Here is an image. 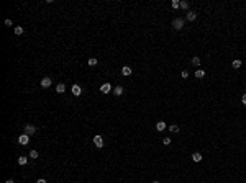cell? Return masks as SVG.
Instances as JSON below:
<instances>
[{"label": "cell", "instance_id": "obj_1", "mask_svg": "<svg viewBox=\"0 0 246 183\" xmlns=\"http://www.w3.org/2000/svg\"><path fill=\"white\" fill-rule=\"evenodd\" d=\"M172 26H174V30L180 31V30L184 28V20H182V18H174V20H172Z\"/></svg>", "mask_w": 246, "mask_h": 183}, {"label": "cell", "instance_id": "obj_2", "mask_svg": "<svg viewBox=\"0 0 246 183\" xmlns=\"http://www.w3.org/2000/svg\"><path fill=\"white\" fill-rule=\"evenodd\" d=\"M36 126H33V124H26L25 126V134H28V136H31V134H36Z\"/></svg>", "mask_w": 246, "mask_h": 183}, {"label": "cell", "instance_id": "obj_3", "mask_svg": "<svg viewBox=\"0 0 246 183\" xmlns=\"http://www.w3.org/2000/svg\"><path fill=\"white\" fill-rule=\"evenodd\" d=\"M94 144H95V147H99V149L104 147V139H102V136H100V134L94 136Z\"/></svg>", "mask_w": 246, "mask_h": 183}, {"label": "cell", "instance_id": "obj_4", "mask_svg": "<svg viewBox=\"0 0 246 183\" xmlns=\"http://www.w3.org/2000/svg\"><path fill=\"white\" fill-rule=\"evenodd\" d=\"M28 142H30V136H28V134H25V132H23V134H21L20 137H18V144H21V145H26Z\"/></svg>", "mask_w": 246, "mask_h": 183}, {"label": "cell", "instance_id": "obj_5", "mask_svg": "<svg viewBox=\"0 0 246 183\" xmlns=\"http://www.w3.org/2000/svg\"><path fill=\"white\" fill-rule=\"evenodd\" d=\"M72 95H74V97H80V95H82V88H80V85H77V83L72 85Z\"/></svg>", "mask_w": 246, "mask_h": 183}, {"label": "cell", "instance_id": "obj_6", "mask_svg": "<svg viewBox=\"0 0 246 183\" xmlns=\"http://www.w3.org/2000/svg\"><path fill=\"white\" fill-rule=\"evenodd\" d=\"M51 83H53V80L49 79V77L41 79V87H43V88H49V87H51Z\"/></svg>", "mask_w": 246, "mask_h": 183}, {"label": "cell", "instance_id": "obj_7", "mask_svg": "<svg viewBox=\"0 0 246 183\" xmlns=\"http://www.w3.org/2000/svg\"><path fill=\"white\" fill-rule=\"evenodd\" d=\"M100 92H102V93H110V92H112V85H110V83H102V85H100Z\"/></svg>", "mask_w": 246, "mask_h": 183}, {"label": "cell", "instance_id": "obj_8", "mask_svg": "<svg viewBox=\"0 0 246 183\" xmlns=\"http://www.w3.org/2000/svg\"><path fill=\"white\" fill-rule=\"evenodd\" d=\"M121 74H123L125 77H130V75H131V67H130V66H123V67H121Z\"/></svg>", "mask_w": 246, "mask_h": 183}, {"label": "cell", "instance_id": "obj_9", "mask_svg": "<svg viewBox=\"0 0 246 183\" xmlns=\"http://www.w3.org/2000/svg\"><path fill=\"white\" fill-rule=\"evenodd\" d=\"M56 92H58V93H64V92H66V85H64V83H58V85H56Z\"/></svg>", "mask_w": 246, "mask_h": 183}, {"label": "cell", "instance_id": "obj_10", "mask_svg": "<svg viewBox=\"0 0 246 183\" xmlns=\"http://www.w3.org/2000/svg\"><path fill=\"white\" fill-rule=\"evenodd\" d=\"M185 18H187L189 21H194L195 18H197V13H195V12H187V15H185Z\"/></svg>", "mask_w": 246, "mask_h": 183}, {"label": "cell", "instance_id": "obj_11", "mask_svg": "<svg viewBox=\"0 0 246 183\" xmlns=\"http://www.w3.org/2000/svg\"><path fill=\"white\" fill-rule=\"evenodd\" d=\"M192 160H194V162H200V160H202V154H200V152H194V154H192Z\"/></svg>", "mask_w": 246, "mask_h": 183}, {"label": "cell", "instance_id": "obj_12", "mask_svg": "<svg viewBox=\"0 0 246 183\" xmlns=\"http://www.w3.org/2000/svg\"><path fill=\"white\" fill-rule=\"evenodd\" d=\"M164 129H166V123H164V121H159L156 124V131H164Z\"/></svg>", "mask_w": 246, "mask_h": 183}, {"label": "cell", "instance_id": "obj_13", "mask_svg": "<svg viewBox=\"0 0 246 183\" xmlns=\"http://www.w3.org/2000/svg\"><path fill=\"white\" fill-rule=\"evenodd\" d=\"M113 93H115V97H120L121 93H123V87H115V90H113Z\"/></svg>", "mask_w": 246, "mask_h": 183}, {"label": "cell", "instance_id": "obj_14", "mask_svg": "<svg viewBox=\"0 0 246 183\" xmlns=\"http://www.w3.org/2000/svg\"><path fill=\"white\" fill-rule=\"evenodd\" d=\"M18 163H20V165H26V163H28V157H25V155L18 157Z\"/></svg>", "mask_w": 246, "mask_h": 183}, {"label": "cell", "instance_id": "obj_15", "mask_svg": "<svg viewBox=\"0 0 246 183\" xmlns=\"http://www.w3.org/2000/svg\"><path fill=\"white\" fill-rule=\"evenodd\" d=\"M195 77H197V79H202V77H205V72L202 69H199V70H195V74H194Z\"/></svg>", "mask_w": 246, "mask_h": 183}, {"label": "cell", "instance_id": "obj_16", "mask_svg": "<svg viewBox=\"0 0 246 183\" xmlns=\"http://www.w3.org/2000/svg\"><path fill=\"white\" fill-rule=\"evenodd\" d=\"M192 66H200V57L194 56V57H192Z\"/></svg>", "mask_w": 246, "mask_h": 183}, {"label": "cell", "instance_id": "obj_17", "mask_svg": "<svg viewBox=\"0 0 246 183\" xmlns=\"http://www.w3.org/2000/svg\"><path fill=\"white\" fill-rule=\"evenodd\" d=\"M97 64H99V61H97V59H95V57H90V59H89V66H90V67L97 66Z\"/></svg>", "mask_w": 246, "mask_h": 183}, {"label": "cell", "instance_id": "obj_18", "mask_svg": "<svg viewBox=\"0 0 246 183\" xmlns=\"http://www.w3.org/2000/svg\"><path fill=\"white\" fill-rule=\"evenodd\" d=\"M233 69H239V67H241V61H239V59H236V61H233Z\"/></svg>", "mask_w": 246, "mask_h": 183}, {"label": "cell", "instance_id": "obj_19", "mask_svg": "<svg viewBox=\"0 0 246 183\" xmlns=\"http://www.w3.org/2000/svg\"><path fill=\"white\" fill-rule=\"evenodd\" d=\"M169 131L176 134V132H179V126H177V124H172V126H169Z\"/></svg>", "mask_w": 246, "mask_h": 183}, {"label": "cell", "instance_id": "obj_20", "mask_svg": "<svg viewBox=\"0 0 246 183\" xmlns=\"http://www.w3.org/2000/svg\"><path fill=\"white\" fill-rule=\"evenodd\" d=\"M180 8H182V10H187V8H189V2L182 0V2H180Z\"/></svg>", "mask_w": 246, "mask_h": 183}, {"label": "cell", "instance_id": "obj_21", "mask_svg": "<svg viewBox=\"0 0 246 183\" xmlns=\"http://www.w3.org/2000/svg\"><path fill=\"white\" fill-rule=\"evenodd\" d=\"M23 31H25L23 26H17V28H15V35H23Z\"/></svg>", "mask_w": 246, "mask_h": 183}, {"label": "cell", "instance_id": "obj_22", "mask_svg": "<svg viewBox=\"0 0 246 183\" xmlns=\"http://www.w3.org/2000/svg\"><path fill=\"white\" fill-rule=\"evenodd\" d=\"M171 5H172V8H179L180 7V2H179V0H172Z\"/></svg>", "mask_w": 246, "mask_h": 183}, {"label": "cell", "instance_id": "obj_23", "mask_svg": "<svg viewBox=\"0 0 246 183\" xmlns=\"http://www.w3.org/2000/svg\"><path fill=\"white\" fill-rule=\"evenodd\" d=\"M30 157H31V159H38V152L31 150V152H30Z\"/></svg>", "mask_w": 246, "mask_h": 183}, {"label": "cell", "instance_id": "obj_24", "mask_svg": "<svg viewBox=\"0 0 246 183\" xmlns=\"http://www.w3.org/2000/svg\"><path fill=\"white\" fill-rule=\"evenodd\" d=\"M163 144H164V145H169V144H171V139H169V137H164V139H163Z\"/></svg>", "mask_w": 246, "mask_h": 183}, {"label": "cell", "instance_id": "obj_25", "mask_svg": "<svg viewBox=\"0 0 246 183\" xmlns=\"http://www.w3.org/2000/svg\"><path fill=\"white\" fill-rule=\"evenodd\" d=\"M180 75H182V79H187V77H189V72H187V70H182V72H180Z\"/></svg>", "mask_w": 246, "mask_h": 183}, {"label": "cell", "instance_id": "obj_26", "mask_svg": "<svg viewBox=\"0 0 246 183\" xmlns=\"http://www.w3.org/2000/svg\"><path fill=\"white\" fill-rule=\"evenodd\" d=\"M241 103H243V105H246V93L241 97Z\"/></svg>", "mask_w": 246, "mask_h": 183}, {"label": "cell", "instance_id": "obj_27", "mask_svg": "<svg viewBox=\"0 0 246 183\" xmlns=\"http://www.w3.org/2000/svg\"><path fill=\"white\" fill-rule=\"evenodd\" d=\"M5 25H7V26H12V20H5Z\"/></svg>", "mask_w": 246, "mask_h": 183}, {"label": "cell", "instance_id": "obj_28", "mask_svg": "<svg viewBox=\"0 0 246 183\" xmlns=\"http://www.w3.org/2000/svg\"><path fill=\"white\" fill-rule=\"evenodd\" d=\"M36 183H46V180H44V178H39V180H38Z\"/></svg>", "mask_w": 246, "mask_h": 183}, {"label": "cell", "instance_id": "obj_29", "mask_svg": "<svg viewBox=\"0 0 246 183\" xmlns=\"http://www.w3.org/2000/svg\"><path fill=\"white\" fill-rule=\"evenodd\" d=\"M5 183H15V181H13V180H7V181H5Z\"/></svg>", "mask_w": 246, "mask_h": 183}, {"label": "cell", "instance_id": "obj_30", "mask_svg": "<svg viewBox=\"0 0 246 183\" xmlns=\"http://www.w3.org/2000/svg\"><path fill=\"white\" fill-rule=\"evenodd\" d=\"M153 183H159V181H153Z\"/></svg>", "mask_w": 246, "mask_h": 183}]
</instances>
